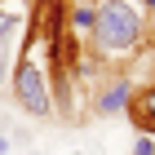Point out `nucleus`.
Instances as JSON below:
<instances>
[{
  "mask_svg": "<svg viewBox=\"0 0 155 155\" xmlns=\"http://www.w3.org/2000/svg\"><path fill=\"white\" fill-rule=\"evenodd\" d=\"M146 27H151V13L142 9V0H97L93 58H102V62H133L146 49Z\"/></svg>",
  "mask_w": 155,
  "mask_h": 155,
  "instance_id": "f257e3e1",
  "label": "nucleus"
},
{
  "mask_svg": "<svg viewBox=\"0 0 155 155\" xmlns=\"http://www.w3.org/2000/svg\"><path fill=\"white\" fill-rule=\"evenodd\" d=\"M9 97H13V107L27 111L31 120H53V115H58L53 80L45 75V67H40L31 53H22L18 67H13V75H9Z\"/></svg>",
  "mask_w": 155,
  "mask_h": 155,
  "instance_id": "f03ea898",
  "label": "nucleus"
},
{
  "mask_svg": "<svg viewBox=\"0 0 155 155\" xmlns=\"http://www.w3.org/2000/svg\"><path fill=\"white\" fill-rule=\"evenodd\" d=\"M22 40H27V13L0 5V89H9V75L22 58Z\"/></svg>",
  "mask_w": 155,
  "mask_h": 155,
  "instance_id": "7ed1b4c3",
  "label": "nucleus"
},
{
  "mask_svg": "<svg viewBox=\"0 0 155 155\" xmlns=\"http://www.w3.org/2000/svg\"><path fill=\"white\" fill-rule=\"evenodd\" d=\"M133 93H137V84L129 75H111L102 89H93V111L97 115H124L129 102H133Z\"/></svg>",
  "mask_w": 155,
  "mask_h": 155,
  "instance_id": "20e7f679",
  "label": "nucleus"
},
{
  "mask_svg": "<svg viewBox=\"0 0 155 155\" xmlns=\"http://www.w3.org/2000/svg\"><path fill=\"white\" fill-rule=\"evenodd\" d=\"M124 115L133 120L137 133H151V137H155V84H142V89L133 93V102H129Z\"/></svg>",
  "mask_w": 155,
  "mask_h": 155,
  "instance_id": "39448f33",
  "label": "nucleus"
},
{
  "mask_svg": "<svg viewBox=\"0 0 155 155\" xmlns=\"http://www.w3.org/2000/svg\"><path fill=\"white\" fill-rule=\"evenodd\" d=\"M133 155H155V137L151 133H137L133 137Z\"/></svg>",
  "mask_w": 155,
  "mask_h": 155,
  "instance_id": "423d86ee",
  "label": "nucleus"
},
{
  "mask_svg": "<svg viewBox=\"0 0 155 155\" xmlns=\"http://www.w3.org/2000/svg\"><path fill=\"white\" fill-rule=\"evenodd\" d=\"M9 142H13V146H27V142H31V129L13 124V129H9Z\"/></svg>",
  "mask_w": 155,
  "mask_h": 155,
  "instance_id": "0eeeda50",
  "label": "nucleus"
},
{
  "mask_svg": "<svg viewBox=\"0 0 155 155\" xmlns=\"http://www.w3.org/2000/svg\"><path fill=\"white\" fill-rule=\"evenodd\" d=\"M13 129V120H9V111H0V133H9Z\"/></svg>",
  "mask_w": 155,
  "mask_h": 155,
  "instance_id": "6e6552de",
  "label": "nucleus"
},
{
  "mask_svg": "<svg viewBox=\"0 0 155 155\" xmlns=\"http://www.w3.org/2000/svg\"><path fill=\"white\" fill-rule=\"evenodd\" d=\"M13 151V142H9V133H0V155H9Z\"/></svg>",
  "mask_w": 155,
  "mask_h": 155,
  "instance_id": "1a4fd4ad",
  "label": "nucleus"
},
{
  "mask_svg": "<svg viewBox=\"0 0 155 155\" xmlns=\"http://www.w3.org/2000/svg\"><path fill=\"white\" fill-rule=\"evenodd\" d=\"M146 45L155 49V13H151V27H146Z\"/></svg>",
  "mask_w": 155,
  "mask_h": 155,
  "instance_id": "9d476101",
  "label": "nucleus"
},
{
  "mask_svg": "<svg viewBox=\"0 0 155 155\" xmlns=\"http://www.w3.org/2000/svg\"><path fill=\"white\" fill-rule=\"evenodd\" d=\"M142 9H146V13H155V0H142Z\"/></svg>",
  "mask_w": 155,
  "mask_h": 155,
  "instance_id": "9b49d317",
  "label": "nucleus"
}]
</instances>
